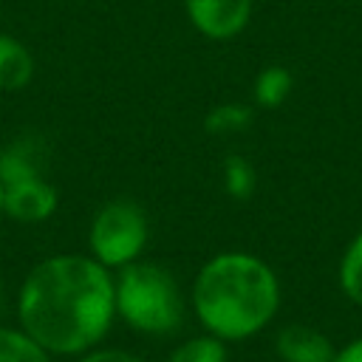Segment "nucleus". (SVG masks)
Segmentation results:
<instances>
[{
	"label": "nucleus",
	"mask_w": 362,
	"mask_h": 362,
	"mask_svg": "<svg viewBox=\"0 0 362 362\" xmlns=\"http://www.w3.org/2000/svg\"><path fill=\"white\" fill-rule=\"evenodd\" d=\"M20 328L57 356H82L116 317L113 274L90 255H51L23 280Z\"/></svg>",
	"instance_id": "f257e3e1"
},
{
	"label": "nucleus",
	"mask_w": 362,
	"mask_h": 362,
	"mask_svg": "<svg viewBox=\"0 0 362 362\" xmlns=\"http://www.w3.org/2000/svg\"><path fill=\"white\" fill-rule=\"evenodd\" d=\"M189 297L206 334L223 342H240L274 320L280 308V280L257 255L221 252L198 269Z\"/></svg>",
	"instance_id": "f03ea898"
},
{
	"label": "nucleus",
	"mask_w": 362,
	"mask_h": 362,
	"mask_svg": "<svg viewBox=\"0 0 362 362\" xmlns=\"http://www.w3.org/2000/svg\"><path fill=\"white\" fill-rule=\"evenodd\" d=\"M116 317L133 331L161 337L173 334L184 320V297L175 277L156 263H127L113 280Z\"/></svg>",
	"instance_id": "7ed1b4c3"
},
{
	"label": "nucleus",
	"mask_w": 362,
	"mask_h": 362,
	"mask_svg": "<svg viewBox=\"0 0 362 362\" xmlns=\"http://www.w3.org/2000/svg\"><path fill=\"white\" fill-rule=\"evenodd\" d=\"M0 187L3 215L17 223H42L57 212L59 195L54 184L42 178L31 139H20L0 150Z\"/></svg>",
	"instance_id": "20e7f679"
},
{
	"label": "nucleus",
	"mask_w": 362,
	"mask_h": 362,
	"mask_svg": "<svg viewBox=\"0 0 362 362\" xmlns=\"http://www.w3.org/2000/svg\"><path fill=\"white\" fill-rule=\"evenodd\" d=\"M147 238L150 226L144 209L136 201L116 198L96 209L88 229V249L105 269H124L141 257Z\"/></svg>",
	"instance_id": "39448f33"
},
{
	"label": "nucleus",
	"mask_w": 362,
	"mask_h": 362,
	"mask_svg": "<svg viewBox=\"0 0 362 362\" xmlns=\"http://www.w3.org/2000/svg\"><path fill=\"white\" fill-rule=\"evenodd\" d=\"M184 8L206 40H232L252 20V0H184Z\"/></svg>",
	"instance_id": "423d86ee"
},
{
	"label": "nucleus",
	"mask_w": 362,
	"mask_h": 362,
	"mask_svg": "<svg viewBox=\"0 0 362 362\" xmlns=\"http://www.w3.org/2000/svg\"><path fill=\"white\" fill-rule=\"evenodd\" d=\"M274 348H277L280 362H334L337 356L334 342L322 331L303 325V322H291L280 328Z\"/></svg>",
	"instance_id": "0eeeda50"
},
{
	"label": "nucleus",
	"mask_w": 362,
	"mask_h": 362,
	"mask_svg": "<svg viewBox=\"0 0 362 362\" xmlns=\"http://www.w3.org/2000/svg\"><path fill=\"white\" fill-rule=\"evenodd\" d=\"M34 76V57L28 45L11 34H0V90H23Z\"/></svg>",
	"instance_id": "6e6552de"
},
{
	"label": "nucleus",
	"mask_w": 362,
	"mask_h": 362,
	"mask_svg": "<svg viewBox=\"0 0 362 362\" xmlns=\"http://www.w3.org/2000/svg\"><path fill=\"white\" fill-rule=\"evenodd\" d=\"M291 88H294V76H291L288 68H283V65H266L255 76L252 96H255V105L257 107L274 110V107H280L291 96Z\"/></svg>",
	"instance_id": "1a4fd4ad"
},
{
	"label": "nucleus",
	"mask_w": 362,
	"mask_h": 362,
	"mask_svg": "<svg viewBox=\"0 0 362 362\" xmlns=\"http://www.w3.org/2000/svg\"><path fill=\"white\" fill-rule=\"evenodd\" d=\"M339 288L342 294L362 308V229L351 238V243L345 246L342 257H339Z\"/></svg>",
	"instance_id": "9d476101"
},
{
	"label": "nucleus",
	"mask_w": 362,
	"mask_h": 362,
	"mask_svg": "<svg viewBox=\"0 0 362 362\" xmlns=\"http://www.w3.org/2000/svg\"><path fill=\"white\" fill-rule=\"evenodd\" d=\"M0 362H51V354L37 345L23 328L0 325Z\"/></svg>",
	"instance_id": "9b49d317"
},
{
	"label": "nucleus",
	"mask_w": 362,
	"mask_h": 362,
	"mask_svg": "<svg viewBox=\"0 0 362 362\" xmlns=\"http://www.w3.org/2000/svg\"><path fill=\"white\" fill-rule=\"evenodd\" d=\"M252 107L249 105H240V102H223V105H215L206 119H204V130L212 133V136H232V133H240L252 124Z\"/></svg>",
	"instance_id": "f8f14e48"
},
{
	"label": "nucleus",
	"mask_w": 362,
	"mask_h": 362,
	"mask_svg": "<svg viewBox=\"0 0 362 362\" xmlns=\"http://www.w3.org/2000/svg\"><path fill=\"white\" fill-rule=\"evenodd\" d=\"M221 178H223V189H226L229 198L246 201V198L255 195L257 173H255V167H252L249 158H243V156H226L223 170H221Z\"/></svg>",
	"instance_id": "ddd939ff"
},
{
	"label": "nucleus",
	"mask_w": 362,
	"mask_h": 362,
	"mask_svg": "<svg viewBox=\"0 0 362 362\" xmlns=\"http://www.w3.org/2000/svg\"><path fill=\"white\" fill-rule=\"evenodd\" d=\"M167 362H229V354H226V342L212 337V334H201V337H192L187 342H181Z\"/></svg>",
	"instance_id": "4468645a"
},
{
	"label": "nucleus",
	"mask_w": 362,
	"mask_h": 362,
	"mask_svg": "<svg viewBox=\"0 0 362 362\" xmlns=\"http://www.w3.org/2000/svg\"><path fill=\"white\" fill-rule=\"evenodd\" d=\"M79 362H147V359H141V356H136V354H130L124 348H102V351L82 354Z\"/></svg>",
	"instance_id": "2eb2a0df"
},
{
	"label": "nucleus",
	"mask_w": 362,
	"mask_h": 362,
	"mask_svg": "<svg viewBox=\"0 0 362 362\" xmlns=\"http://www.w3.org/2000/svg\"><path fill=\"white\" fill-rule=\"evenodd\" d=\"M334 362H362V337H356V339H351L348 345L337 348Z\"/></svg>",
	"instance_id": "dca6fc26"
},
{
	"label": "nucleus",
	"mask_w": 362,
	"mask_h": 362,
	"mask_svg": "<svg viewBox=\"0 0 362 362\" xmlns=\"http://www.w3.org/2000/svg\"><path fill=\"white\" fill-rule=\"evenodd\" d=\"M0 215H3V187H0Z\"/></svg>",
	"instance_id": "f3484780"
}]
</instances>
